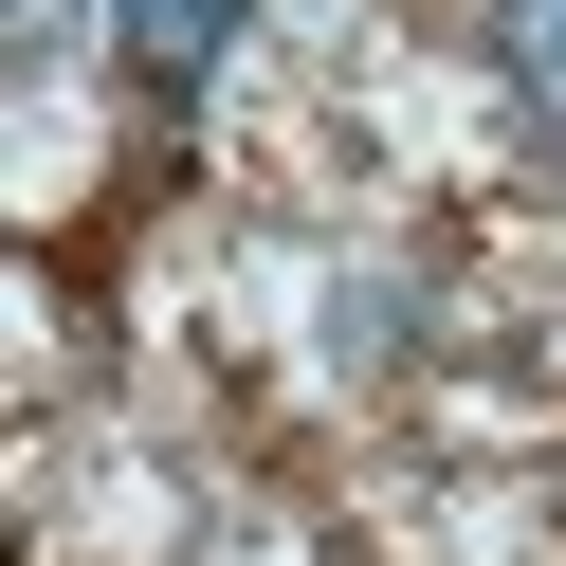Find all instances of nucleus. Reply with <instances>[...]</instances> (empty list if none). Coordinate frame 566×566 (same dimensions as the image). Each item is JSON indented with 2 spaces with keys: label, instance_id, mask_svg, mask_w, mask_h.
I'll return each instance as SVG.
<instances>
[{
  "label": "nucleus",
  "instance_id": "1",
  "mask_svg": "<svg viewBox=\"0 0 566 566\" xmlns=\"http://www.w3.org/2000/svg\"><path fill=\"white\" fill-rule=\"evenodd\" d=\"M111 38L184 92V74H220V55H238V0H111Z\"/></svg>",
  "mask_w": 566,
  "mask_h": 566
},
{
  "label": "nucleus",
  "instance_id": "2",
  "mask_svg": "<svg viewBox=\"0 0 566 566\" xmlns=\"http://www.w3.org/2000/svg\"><path fill=\"white\" fill-rule=\"evenodd\" d=\"M493 55H512V111L566 147V0H493Z\"/></svg>",
  "mask_w": 566,
  "mask_h": 566
}]
</instances>
